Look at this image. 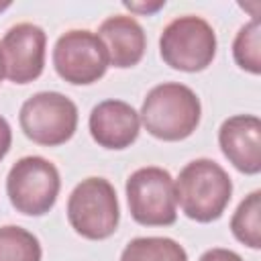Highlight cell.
<instances>
[{
    "label": "cell",
    "instance_id": "1",
    "mask_svg": "<svg viewBox=\"0 0 261 261\" xmlns=\"http://www.w3.org/2000/svg\"><path fill=\"white\" fill-rule=\"evenodd\" d=\"M200 116V98L190 86L177 82H165L151 88L139 112L145 130L161 141L188 139L198 128Z\"/></svg>",
    "mask_w": 261,
    "mask_h": 261
},
{
    "label": "cell",
    "instance_id": "2",
    "mask_svg": "<svg viewBox=\"0 0 261 261\" xmlns=\"http://www.w3.org/2000/svg\"><path fill=\"white\" fill-rule=\"evenodd\" d=\"M232 196V181L222 165L200 157L190 161L175 181V200L181 212L196 222H212L222 216Z\"/></svg>",
    "mask_w": 261,
    "mask_h": 261
},
{
    "label": "cell",
    "instance_id": "3",
    "mask_svg": "<svg viewBox=\"0 0 261 261\" xmlns=\"http://www.w3.org/2000/svg\"><path fill=\"white\" fill-rule=\"evenodd\" d=\"M67 220L77 234L90 241H102L114 234L120 220L114 186L104 177L82 179L69 194Z\"/></svg>",
    "mask_w": 261,
    "mask_h": 261
},
{
    "label": "cell",
    "instance_id": "4",
    "mask_svg": "<svg viewBox=\"0 0 261 261\" xmlns=\"http://www.w3.org/2000/svg\"><path fill=\"white\" fill-rule=\"evenodd\" d=\"M161 59L179 71H202L216 55V33L208 20L196 14L173 18L159 37Z\"/></svg>",
    "mask_w": 261,
    "mask_h": 261
},
{
    "label": "cell",
    "instance_id": "5",
    "mask_svg": "<svg viewBox=\"0 0 261 261\" xmlns=\"http://www.w3.org/2000/svg\"><path fill=\"white\" fill-rule=\"evenodd\" d=\"M130 216L143 226H169L177 218L175 181L163 167H141L126 179Z\"/></svg>",
    "mask_w": 261,
    "mask_h": 261
},
{
    "label": "cell",
    "instance_id": "6",
    "mask_svg": "<svg viewBox=\"0 0 261 261\" xmlns=\"http://www.w3.org/2000/svg\"><path fill=\"white\" fill-rule=\"evenodd\" d=\"M61 179L57 167L39 155L18 159L6 177V192L16 212L27 216L47 214L59 196Z\"/></svg>",
    "mask_w": 261,
    "mask_h": 261
},
{
    "label": "cell",
    "instance_id": "7",
    "mask_svg": "<svg viewBox=\"0 0 261 261\" xmlns=\"http://www.w3.org/2000/svg\"><path fill=\"white\" fill-rule=\"evenodd\" d=\"M22 133L37 145L57 147L77 128V106L59 92H37L20 106Z\"/></svg>",
    "mask_w": 261,
    "mask_h": 261
},
{
    "label": "cell",
    "instance_id": "8",
    "mask_svg": "<svg viewBox=\"0 0 261 261\" xmlns=\"http://www.w3.org/2000/svg\"><path fill=\"white\" fill-rule=\"evenodd\" d=\"M108 53L100 37L86 29L63 33L53 47V67L57 75L75 86L98 82L108 69Z\"/></svg>",
    "mask_w": 261,
    "mask_h": 261
},
{
    "label": "cell",
    "instance_id": "9",
    "mask_svg": "<svg viewBox=\"0 0 261 261\" xmlns=\"http://www.w3.org/2000/svg\"><path fill=\"white\" fill-rule=\"evenodd\" d=\"M45 45L47 35L39 24L18 22L10 27L0 41L6 77L14 84L35 82L45 67Z\"/></svg>",
    "mask_w": 261,
    "mask_h": 261
},
{
    "label": "cell",
    "instance_id": "10",
    "mask_svg": "<svg viewBox=\"0 0 261 261\" xmlns=\"http://www.w3.org/2000/svg\"><path fill=\"white\" fill-rule=\"evenodd\" d=\"M218 145L239 171L247 175L261 171V120L255 114L226 118L218 130Z\"/></svg>",
    "mask_w": 261,
    "mask_h": 261
},
{
    "label": "cell",
    "instance_id": "11",
    "mask_svg": "<svg viewBox=\"0 0 261 261\" xmlns=\"http://www.w3.org/2000/svg\"><path fill=\"white\" fill-rule=\"evenodd\" d=\"M90 135L104 149H126L130 147L141 128L139 112L122 100H104L90 112Z\"/></svg>",
    "mask_w": 261,
    "mask_h": 261
},
{
    "label": "cell",
    "instance_id": "12",
    "mask_svg": "<svg viewBox=\"0 0 261 261\" xmlns=\"http://www.w3.org/2000/svg\"><path fill=\"white\" fill-rule=\"evenodd\" d=\"M96 35L104 43L108 61L114 67L120 69L133 67L145 55V47H147L145 31L133 16L126 14L108 16L106 20H102Z\"/></svg>",
    "mask_w": 261,
    "mask_h": 261
},
{
    "label": "cell",
    "instance_id": "13",
    "mask_svg": "<svg viewBox=\"0 0 261 261\" xmlns=\"http://www.w3.org/2000/svg\"><path fill=\"white\" fill-rule=\"evenodd\" d=\"M120 261H188V253L169 237H137L122 249Z\"/></svg>",
    "mask_w": 261,
    "mask_h": 261
},
{
    "label": "cell",
    "instance_id": "14",
    "mask_svg": "<svg viewBox=\"0 0 261 261\" xmlns=\"http://www.w3.org/2000/svg\"><path fill=\"white\" fill-rule=\"evenodd\" d=\"M230 230L237 241L251 249H261V192H251L234 210Z\"/></svg>",
    "mask_w": 261,
    "mask_h": 261
},
{
    "label": "cell",
    "instance_id": "15",
    "mask_svg": "<svg viewBox=\"0 0 261 261\" xmlns=\"http://www.w3.org/2000/svg\"><path fill=\"white\" fill-rule=\"evenodd\" d=\"M39 239L20 226H0V261H41Z\"/></svg>",
    "mask_w": 261,
    "mask_h": 261
},
{
    "label": "cell",
    "instance_id": "16",
    "mask_svg": "<svg viewBox=\"0 0 261 261\" xmlns=\"http://www.w3.org/2000/svg\"><path fill=\"white\" fill-rule=\"evenodd\" d=\"M232 55L239 67L249 73H261V22L253 16L243 24L232 43Z\"/></svg>",
    "mask_w": 261,
    "mask_h": 261
},
{
    "label": "cell",
    "instance_id": "17",
    "mask_svg": "<svg viewBox=\"0 0 261 261\" xmlns=\"http://www.w3.org/2000/svg\"><path fill=\"white\" fill-rule=\"evenodd\" d=\"M200 261H243V257L230 249L214 247V249H208L206 253H202Z\"/></svg>",
    "mask_w": 261,
    "mask_h": 261
},
{
    "label": "cell",
    "instance_id": "18",
    "mask_svg": "<svg viewBox=\"0 0 261 261\" xmlns=\"http://www.w3.org/2000/svg\"><path fill=\"white\" fill-rule=\"evenodd\" d=\"M10 143H12V130H10V124L4 116H0V161L6 157L8 149H10Z\"/></svg>",
    "mask_w": 261,
    "mask_h": 261
},
{
    "label": "cell",
    "instance_id": "19",
    "mask_svg": "<svg viewBox=\"0 0 261 261\" xmlns=\"http://www.w3.org/2000/svg\"><path fill=\"white\" fill-rule=\"evenodd\" d=\"M128 10H133V12H141V14H153V12H157L159 8H163L165 6V0H157V2H147V4H139V2H128V0H124L122 2Z\"/></svg>",
    "mask_w": 261,
    "mask_h": 261
},
{
    "label": "cell",
    "instance_id": "20",
    "mask_svg": "<svg viewBox=\"0 0 261 261\" xmlns=\"http://www.w3.org/2000/svg\"><path fill=\"white\" fill-rule=\"evenodd\" d=\"M4 75H6V67H4V57H2V51H0V84H2Z\"/></svg>",
    "mask_w": 261,
    "mask_h": 261
},
{
    "label": "cell",
    "instance_id": "21",
    "mask_svg": "<svg viewBox=\"0 0 261 261\" xmlns=\"http://www.w3.org/2000/svg\"><path fill=\"white\" fill-rule=\"evenodd\" d=\"M10 6V2H0V12L4 10V8H8Z\"/></svg>",
    "mask_w": 261,
    "mask_h": 261
}]
</instances>
